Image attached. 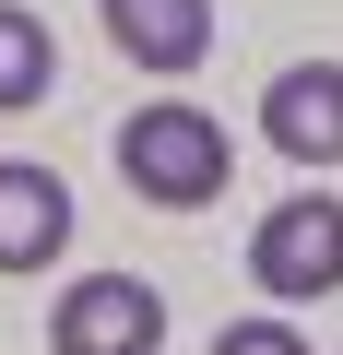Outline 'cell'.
I'll use <instances>...</instances> for the list:
<instances>
[{
	"mask_svg": "<svg viewBox=\"0 0 343 355\" xmlns=\"http://www.w3.org/2000/svg\"><path fill=\"white\" fill-rule=\"evenodd\" d=\"M213 355H308V331H296V320H225Z\"/></svg>",
	"mask_w": 343,
	"mask_h": 355,
	"instance_id": "cell-8",
	"label": "cell"
},
{
	"mask_svg": "<svg viewBox=\"0 0 343 355\" xmlns=\"http://www.w3.org/2000/svg\"><path fill=\"white\" fill-rule=\"evenodd\" d=\"M107 12V48L130 60V71H202L213 60V0H95Z\"/></svg>",
	"mask_w": 343,
	"mask_h": 355,
	"instance_id": "cell-4",
	"label": "cell"
},
{
	"mask_svg": "<svg viewBox=\"0 0 343 355\" xmlns=\"http://www.w3.org/2000/svg\"><path fill=\"white\" fill-rule=\"evenodd\" d=\"M71 249V190L48 166H0V272H48Z\"/></svg>",
	"mask_w": 343,
	"mask_h": 355,
	"instance_id": "cell-6",
	"label": "cell"
},
{
	"mask_svg": "<svg viewBox=\"0 0 343 355\" xmlns=\"http://www.w3.org/2000/svg\"><path fill=\"white\" fill-rule=\"evenodd\" d=\"M261 130H272V154H296V166H343V60H296V71H272Z\"/></svg>",
	"mask_w": 343,
	"mask_h": 355,
	"instance_id": "cell-5",
	"label": "cell"
},
{
	"mask_svg": "<svg viewBox=\"0 0 343 355\" xmlns=\"http://www.w3.org/2000/svg\"><path fill=\"white\" fill-rule=\"evenodd\" d=\"M48 355H166V296L142 272H83L48 308Z\"/></svg>",
	"mask_w": 343,
	"mask_h": 355,
	"instance_id": "cell-2",
	"label": "cell"
},
{
	"mask_svg": "<svg viewBox=\"0 0 343 355\" xmlns=\"http://www.w3.org/2000/svg\"><path fill=\"white\" fill-rule=\"evenodd\" d=\"M48 83H60V48H48V24L0 0V119H12V107H36Z\"/></svg>",
	"mask_w": 343,
	"mask_h": 355,
	"instance_id": "cell-7",
	"label": "cell"
},
{
	"mask_svg": "<svg viewBox=\"0 0 343 355\" xmlns=\"http://www.w3.org/2000/svg\"><path fill=\"white\" fill-rule=\"evenodd\" d=\"M249 272L261 296H343V202H272L261 237H249Z\"/></svg>",
	"mask_w": 343,
	"mask_h": 355,
	"instance_id": "cell-3",
	"label": "cell"
},
{
	"mask_svg": "<svg viewBox=\"0 0 343 355\" xmlns=\"http://www.w3.org/2000/svg\"><path fill=\"white\" fill-rule=\"evenodd\" d=\"M225 166H237V142H225L213 107L154 95V107L118 119V178H130V202H154V214H202V202H225Z\"/></svg>",
	"mask_w": 343,
	"mask_h": 355,
	"instance_id": "cell-1",
	"label": "cell"
}]
</instances>
